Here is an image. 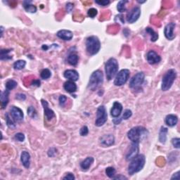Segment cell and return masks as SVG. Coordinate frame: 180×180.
I'll list each match as a JSON object with an SVG mask.
<instances>
[{"instance_id": "obj_1", "label": "cell", "mask_w": 180, "mask_h": 180, "mask_svg": "<svg viewBox=\"0 0 180 180\" xmlns=\"http://www.w3.org/2000/svg\"><path fill=\"white\" fill-rule=\"evenodd\" d=\"M148 132L145 127L141 126H137L132 127L131 129L127 132V137L132 142H137L139 143L147 137Z\"/></svg>"}, {"instance_id": "obj_2", "label": "cell", "mask_w": 180, "mask_h": 180, "mask_svg": "<svg viewBox=\"0 0 180 180\" xmlns=\"http://www.w3.org/2000/svg\"><path fill=\"white\" fill-rule=\"evenodd\" d=\"M146 163V158L143 154H138L132 158L128 166V174L133 175L143 169Z\"/></svg>"}, {"instance_id": "obj_3", "label": "cell", "mask_w": 180, "mask_h": 180, "mask_svg": "<svg viewBox=\"0 0 180 180\" xmlns=\"http://www.w3.org/2000/svg\"><path fill=\"white\" fill-rule=\"evenodd\" d=\"M177 77V71L174 69H170L167 70L164 76L163 77L161 89L163 91L166 92L169 90L173 84L175 79Z\"/></svg>"}, {"instance_id": "obj_4", "label": "cell", "mask_w": 180, "mask_h": 180, "mask_svg": "<svg viewBox=\"0 0 180 180\" xmlns=\"http://www.w3.org/2000/svg\"><path fill=\"white\" fill-rule=\"evenodd\" d=\"M119 65L118 61L114 58H111L105 64V71L106 77L108 80H111L117 75Z\"/></svg>"}, {"instance_id": "obj_5", "label": "cell", "mask_w": 180, "mask_h": 180, "mask_svg": "<svg viewBox=\"0 0 180 180\" xmlns=\"http://www.w3.org/2000/svg\"><path fill=\"white\" fill-rule=\"evenodd\" d=\"M101 49V42L96 36H90L86 40V49L89 55H95Z\"/></svg>"}, {"instance_id": "obj_6", "label": "cell", "mask_w": 180, "mask_h": 180, "mask_svg": "<svg viewBox=\"0 0 180 180\" xmlns=\"http://www.w3.org/2000/svg\"><path fill=\"white\" fill-rule=\"evenodd\" d=\"M103 82V74L102 71L97 70L93 72L89 78L88 88L92 91L96 90L99 86H101Z\"/></svg>"}, {"instance_id": "obj_7", "label": "cell", "mask_w": 180, "mask_h": 180, "mask_svg": "<svg viewBox=\"0 0 180 180\" xmlns=\"http://www.w3.org/2000/svg\"><path fill=\"white\" fill-rule=\"evenodd\" d=\"M108 119V114L106 107L104 106H100L96 111V119L95 125L96 127H101L105 124Z\"/></svg>"}, {"instance_id": "obj_8", "label": "cell", "mask_w": 180, "mask_h": 180, "mask_svg": "<svg viewBox=\"0 0 180 180\" xmlns=\"http://www.w3.org/2000/svg\"><path fill=\"white\" fill-rule=\"evenodd\" d=\"M130 72L128 69H122L118 73L114 80L115 86L120 87L126 83L129 77Z\"/></svg>"}, {"instance_id": "obj_9", "label": "cell", "mask_w": 180, "mask_h": 180, "mask_svg": "<svg viewBox=\"0 0 180 180\" xmlns=\"http://www.w3.org/2000/svg\"><path fill=\"white\" fill-rule=\"evenodd\" d=\"M145 75L143 72H139L134 75L129 82V87L132 89H137L141 86L144 83Z\"/></svg>"}, {"instance_id": "obj_10", "label": "cell", "mask_w": 180, "mask_h": 180, "mask_svg": "<svg viewBox=\"0 0 180 180\" xmlns=\"http://www.w3.org/2000/svg\"><path fill=\"white\" fill-rule=\"evenodd\" d=\"M141 15V9L139 7H134L129 11L127 16V21L129 23H134L139 19Z\"/></svg>"}, {"instance_id": "obj_11", "label": "cell", "mask_w": 180, "mask_h": 180, "mask_svg": "<svg viewBox=\"0 0 180 180\" xmlns=\"http://www.w3.org/2000/svg\"><path fill=\"white\" fill-rule=\"evenodd\" d=\"M101 145L103 147H109L115 143V137L113 134H104L99 139Z\"/></svg>"}, {"instance_id": "obj_12", "label": "cell", "mask_w": 180, "mask_h": 180, "mask_svg": "<svg viewBox=\"0 0 180 180\" xmlns=\"http://www.w3.org/2000/svg\"><path fill=\"white\" fill-rule=\"evenodd\" d=\"M176 24L174 23H170L166 25L164 29V34L165 37L169 40H172L175 38L176 35L174 34V28Z\"/></svg>"}, {"instance_id": "obj_13", "label": "cell", "mask_w": 180, "mask_h": 180, "mask_svg": "<svg viewBox=\"0 0 180 180\" xmlns=\"http://www.w3.org/2000/svg\"><path fill=\"white\" fill-rule=\"evenodd\" d=\"M10 113L11 118L16 121H21V120H23V117H24L23 111L20 108L16 107V106H12L11 108Z\"/></svg>"}, {"instance_id": "obj_14", "label": "cell", "mask_w": 180, "mask_h": 180, "mask_svg": "<svg viewBox=\"0 0 180 180\" xmlns=\"http://www.w3.org/2000/svg\"><path fill=\"white\" fill-rule=\"evenodd\" d=\"M139 143H137V142H132L131 148H130L128 153H127L126 160L128 161L131 160L132 158H134L135 156H137L139 154Z\"/></svg>"}, {"instance_id": "obj_15", "label": "cell", "mask_w": 180, "mask_h": 180, "mask_svg": "<svg viewBox=\"0 0 180 180\" xmlns=\"http://www.w3.org/2000/svg\"><path fill=\"white\" fill-rule=\"evenodd\" d=\"M146 59L149 64L155 65L161 61V57L154 51H149L146 55Z\"/></svg>"}, {"instance_id": "obj_16", "label": "cell", "mask_w": 180, "mask_h": 180, "mask_svg": "<svg viewBox=\"0 0 180 180\" xmlns=\"http://www.w3.org/2000/svg\"><path fill=\"white\" fill-rule=\"evenodd\" d=\"M42 105L43 106L44 111V116L47 118V120H51L54 118H55V113L51 108H49V104L47 101L42 99L41 100Z\"/></svg>"}, {"instance_id": "obj_17", "label": "cell", "mask_w": 180, "mask_h": 180, "mask_svg": "<svg viewBox=\"0 0 180 180\" xmlns=\"http://www.w3.org/2000/svg\"><path fill=\"white\" fill-rule=\"evenodd\" d=\"M122 111V104L118 102V101H115V102L113 103V107L111 110V115L113 118H119V116L121 114Z\"/></svg>"}, {"instance_id": "obj_18", "label": "cell", "mask_w": 180, "mask_h": 180, "mask_svg": "<svg viewBox=\"0 0 180 180\" xmlns=\"http://www.w3.org/2000/svg\"><path fill=\"white\" fill-rule=\"evenodd\" d=\"M63 76L66 79L70 80V81L76 82L79 79V74L75 70H66L64 73H63Z\"/></svg>"}, {"instance_id": "obj_19", "label": "cell", "mask_w": 180, "mask_h": 180, "mask_svg": "<svg viewBox=\"0 0 180 180\" xmlns=\"http://www.w3.org/2000/svg\"><path fill=\"white\" fill-rule=\"evenodd\" d=\"M57 37L59 38L65 40V41H70L73 39V32L68 30H61L57 32Z\"/></svg>"}, {"instance_id": "obj_20", "label": "cell", "mask_w": 180, "mask_h": 180, "mask_svg": "<svg viewBox=\"0 0 180 180\" xmlns=\"http://www.w3.org/2000/svg\"><path fill=\"white\" fill-rule=\"evenodd\" d=\"M21 160L23 166L25 168H29L30 165V155L26 151H23L21 154Z\"/></svg>"}, {"instance_id": "obj_21", "label": "cell", "mask_w": 180, "mask_h": 180, "mask_svg": "<svg viewBox=\"0 0 180 180\" xmlns=\"http://www.w3.org/2000/svg\"><path fill=\"white\" fill-rule=\"evenodd\" d=\"M9 92L10 91L6 89L5 91L1 92V95H0V101H1V105H2V109L5 108V107L7 106V104H8L9 103Z\"/></svg>"}, {"instance_id": "obj_22", "label": "cell", "mask_w": 180, "mask_h": 180, "mask_svg": "<svg viewBox=\"0 0 180 180\" xmlns=\"http://www.w3.org/2000/svg\"><path fill=\"white\" fill-rule=\"evenodd\" d=\"M63 87H64V89L66 91L68 92V93H74V92L77 91V88L75 82L70 81V80L66 82L64 84H63Z\"/></svg>"}, {"instance_id": "obj_23", "label": "cell", "mask_w": 180, "mask_h": 180, "mask_svg": "<svg viewBox=\"0 0 180 180\" xmlns=\"http://www.w3.org/2000/svg\"><path fill=\"white\" fill-rule=\"evenodd\" d=\"M165 121L167 126L174 127L177 124V122H178V118L175 115L170 114L166 116Z\"/></svg>"}, {"instance_id": "obj_24", "label": "cell", "mask_w": 180, "mask_h": 180, "mask_svg": "<svg viewBox=\"0 0 180 180\" xmlns=\"http://www.w3.org/2000/svg\"><path fill=\"white\" fill-rule=\"evenodd\" d=\"M94 159L93 157H87L80 163V167L83 170H87L93 164Z\"/></svg>"}, {"instance_id": "obj_25", "label": "cell", "mask_w": 180, "mask_h": 180, "mask_svg": "<svg viewBox=\"0 0 180 180\" xmlns=\"http://www.w3.org/2000/svg\"><path fill=\"white\" fill-rule=\"evenodd\" d=\"M32 2H28V1H25L23 2V7H24L25 10L27 11V12L29 13H36L37 11V7L35 6L33 4H31Z\"/></svg>"}, {"instance_id": "obj_26", "label": "cell", "mask_w": 180, "mask_h": 180, "mask_svg": "<svg viewBox=\"0 0 180 180\" xmlns=\"http://www.w3.org/2000/svg\"><path fill=\"white\" fill-rule=\"evenodd\" d=\"M168 132L167 128L165 127H162L160 128V132H159V141L160 143L165 144L167 140V134Z\"/></svg>"}, {"instance_id": "obj_27", "label": "cell", "mask_w": 180, "mask_h": 180, "mask_svg": "<svg viewBox=\"0 0 180 180\" xmlns=\"http://www.w3.org/2000/svg\"><path fill=\"white\" fill-rule=\"evenodd\" d=\"M79 61V56L77 54L75 53H71L68 56V62L71 66H76Z\"/></svg>"}, {"instance_id": "obj_28", "label": "cell", "mask_w": 180, "mask_h": 180, "mask_svg": "<svg viewBox=\"0 0 180 180\" xmlns=\"http://www.w3.org/2000/svg\"><path fill=\"white\" fill-rule=\"evenodd\" d=\"M146 32H148L149 35L151 36V42H156L157 41V39H158V34L157 32H156L154 30H153L151 28H146Z\"/></svg>"}, {"instance_id": "obj_29", "label": "cell", "mask_w": 180, "mask_h": 180, "mask_svg": "<svg viewBox=\"0 0 180 180\" xmlns=\"http://www.w3.org/2000/svg\"><path fill=\"white\" fill-rule=\"evenodd\" d=\"M11 51V49H2L0 52V58L1 60H9L12 58V56H9V53Z\"/></svg>"}, {"instance_id": "obj_30", "label": "cell", "mask_w": 180, "mask_h": 180, "mask_svg": "<svg viewBox=\"0 0 180 180\" xmlns=\"http://www.w3.org/2000/svg\"><path fill=\"white\" fill-rule=\"evenodd\" d=\"M127 2H128V1H127V0H122V1H120L119 2H118L117 5V9L119 12L122 13V12H125V11H126L127 9H126V6H125V4H126Z\"/></svg>"}, {"instance_id": "obj_31", "label": "cell", "mask_w": 180, "mask_h": 180, "mask_svg": "<svg viewBox=\"0 0 180 180\" xmlns=\"http://www.w3.org/2000/svg\"><path fill=\"white\" fill-rule=\"evenodd\" d=\"M26 62L23 60H18L13 63V68L15 70H22L25 68Z\"/></svg>"}, {"instance_id": "obj_32", "label": "cell", "mask_w": 180, "mask_h": 180, "mask_svg": "<svg viewBox=\"0 0 180 180\" xmlns=\"http://www.w3.org/2000/svg\"><path fill=\"white\" fill-rule=\"evenodd\" d=\"M17 82L13 80H9L8 81L6 82V89L11 91L13 89H15L17 87Z\"/></svg>"}, {"instance_id": "obj_33", "label": "cell", "mask_w": 180, "mask_h": 180, "mask_svg": "<svg viewBox=\"0 0 180 180\" xmlns=\"http://www.w3.org/2000/svg\"><path fill=\"white\" fill-rule=\"evenodd\" d=\"M51 71L49 69H47V68H45V69L42 70L41 73H40V77H41L42 79L43 80L49 79V78L51 77Z\"/></svg>"}, {"instance_id": "obj_34", "label": "cell", "mask_w": 180, "mask_h": 180, "mask_svg": "<svg viewBox=\"0 0 180 180\" xmlns=\"http://www.w3.org/2000/svg\"><path fill=\"white\" fill-rule=\"evenodd\" d=\"M116 170L114 167H108L106 169V174L109 178H113L115 176Z\"/></svg>"}, {"instance_id": "obj_35", "label": "cell", "mask_w": 180, "mask_h": 180, "mask_svg": "<svg viewBox=\"0 0 180 180\" xmlns=\"http://www.w3.org/2000/svg\"><path fill=\"white\" fill-rule=\"evenodd\" d=\"M6 125L9 128L13 129L16 127V124L14 122L13 120L11 119L10 115H9L8 113H6Z\"/></svg>"}, {"instance_id": "obj_36", "label": "cell", "mask_w": 180, "mask_h": 180, "mask_svg": "<svg viewBox=\"0 0 180 180\" xmlns=\"http://www.w3.org/2000/svg\"><path fill=\"white\" fill-rule=\"evenodd\" d=\"M28 115L32 118H35L37 117V111L33 106H30L28 108Z\"/></svg>"}, {"instance_id": "obj_37", "label": "cell", "mask_w": 180, "mask_h": 180, "mask_svg": "<svg viewBox=\"0 0 180 180\" xmlns=\"http://www.w3.org/2000/svg\"><path fill=\"white\" fill-rule=\"evenodd\" d=\"M132 115V111L129 110V109H126V110H125L124 113H123L122 118L123 120H127V119H129V118L131 117Z\"/></svg>"}, {"instance_id": "obj_38", "label": "cell", "mask_w": 180, "mask_h": 180, "mask_svg": "<svg viewBox=\"0 0 180 180\" xmlns=\"http://www.w3.org/2000/svg\"><path fill=\"white\" fill-rule=\"evenodd\" d=\"M97 13L98 12H97V10L96 9L91 8L89 9L88 11H87V15H88L89 17L94 18L97 15Z\"/></svg>"}, {"instance_id": "obj_39", "label": "cell", "mask_w": 180, "mask_h": 180, "mask_svg": "<svg viewBox=\"0 0 180 180\" xmlns=\"http://www.w3.org/2000/svg\"><path fill=\"white\" fill-rule=\"evenodd\" d=\"M89 133V129L87 126H83L80 130V134L82 137L87 136Z\"/></svg>"}, {"instance_id": "obj_40", "label": "cell", "mask_w": 180, "mask_h": 180, "mask_svg": "<svg viewBox=\"0 0 180 180\" xmlns=\"http://www.w3.org/2000/svg\"><path fill=\"white\" fill-rule=\"evenodd\" d=\"M14 138H15L16 140L22 142L25 140V135L23 134V133H21V132H19V133H17V134H15Z\"/></svg>"}, {"instance_id": "obj_41", "label": "cell", "mask_w": 180, "mask_h": 180, "mask_svg": "<svg viewBox=\"0 0 180 180\" xmlns=\"http://www.w3.org/2000/svg\"><path fill=\"white\" fill-rule=\"evenodd\" d=\"M95 2L96 4L102 6H106L110 4L109 0H96V1H95Z\"/></svg>"}, {"instance_id": "obj_42", "label": "cell", "mask_w": 180, "mask_h": 180, "mask_svg": "<svg viewBox=\"0 0 180 180\" xmlns=\"http://www.w3.org/2000/svg\"><path fill=\"white\" fill-rule=\"evenodd\" d=\"M172 144L174 148H179L180 147V139L179 138H174L172 139Z\"/></svg>"}, {"instance_id": "obj_43", "label": "cell", "mask_w": 180, "mask_h": 180, "mask_svg": "<svg viewBox=\"0 0 180 180\" xmlns=\"http://www.w3.org/2000/svg\"><path fill=\"white\" fill-rule=\"evenodd\" d=\"M66 101H67V97H66L65 95H61L60 96H59L58 101H59V104H60L61 106H64V104L66 103Z\"/></svg>"}, {"instance_id": "obj_44", "label": "cell", "mask_w": 180, "mask_h": 180, "mask_svg": "<svg viewBox=\"0 0 180 180\" xmlns=\"http://www.w3.org/2000/svg\"><path fill=\"white\" fill-rule=\"evenodd\" d=\"M75 179V177L74 176V174L73 173H70V172H68L66 174L65 177H63V179H68V180H74Z\"/></svg>"}, {"instance_id": "obj_45", "label": "cell", "mask_w": 180, "mask_h": 180, "mask_svg": "<svg viewBox=\"0 0 180 180\" xmlns=\"http://www.w3.org/2000/svg\"><path fill=\"white\" fill-rule=\"evenodd\" d=\"M47 153H48V156H49V157H54L56 153V149L55 148H49Z\"/></svg>"}, {"instance_id": "obj_46", "label": "cell", "mask_w": 180, "mask_h": 180, "mask_svg": "<svg viewBox=\"0 0 180 180\" xmlns=\"http://www.w3.org/2000/svg\"><path fill=\"white\" fill-rule=\"evenodd\" d=\"M16 99H18V100H21V101H24L26 99V96L24 94H16Z\"/></svg>"}, {"instance_id": "obj_47", "label": "cell", "mask_w": 180, "mask_h": 180, "mask_svg": "<svg viewBox=\"0 0 180 180\" xmlns=\"http://www.w3.org/2000/svg\"><path fill=\"white\" fill-rule=\"evenodd\" d=\"M73 7H74V5H73V4L70 3V2L66 4V11H67V12L68 13L71 12L73 9Z\"/></svg>"}, {"instance_id": "obj_48", "label": "cell", "mask_w": 180, "mask_h": 180, "mask_svg": "<svg viewBox=\"0 0 180 180\" xmlns=\"http://www.w3.org/2000/svg\"><path fill=\"white\" fill-rule=\"evenodd\" d=\"M113 179H127V178L126 177H125V176H122V175H121V174H119L118 175V176H115L114 177H113Z\"/></svg>"}, {"instance_id": "obj_49", "label": "cell", "mask_w": 180, "mask_h": 180, "mask_svg": "<svg viewBox=\"0 0 180 180\" xmlns=\"http://www.w3.org/2000/svg\"><path fill=\"white\" fill-rule=\"evenodd\" d=\"M179 179V172H177L176 173H174L173 175H172V177H171V179Z\"/></svg>"}, {"instance_id": "obj_50", "label": "cell", "mask_w": 180, "mask_h": 180, "mask_svg": "<svg viewBox=\"0 0 180 180\" xmlns=\"http://www.w3.org/2000/svg\"><path fill=\"white\" fill-rule=\"evenodd\" d=\"M32 85H33V86L39 87L40 86V81L39 80H35L34 81L32 82Z\"/></svg>"}, {"instance_id": "obj_51", "label": "cell", "mask_w": 180, "mask_h": 180, "mask_svg": "<svg viewBox=\"0 0 180 180\" xmlns=\"http://www.w3.org/2000/svg\"><path fill=\"white\" fill-rule=\"evenodd\" d=\"M48 48L49 47L47 46V45H45V44H44L43 46H42V49H44V50H45V51H47V49H48Z\"/></svg>"}, {"instance_id": "obj_52", "label": "cell", "mask_w": 180, "mask_h": 180, "mask_svg": "<svg viewBox=\"0 0 180 180\" xmlns=\"http://www.w3.org/2000/svg\"><path fill=\"white\" fill-rule=\"evenodd\" d=\"M3 30H4V28L2 27H2H1V30H2V32H1V36H2V35H3Z\"/></svg>"}, {"instance_id": "obj_53", "label": "cell", "mask_w": 180, "mask_h": 180, "mask_svg": "<svg viewBox=\"0 0 180 180\" xmlns=\"http://www.w3.org/2000/svg\"><path fill=\"white\" fill-rule=\"evenodd\" d=\"M139 2V4H142V3H144V2H146V1H144V2H140V1H137Z\"/></svg>"}]
</instances>
